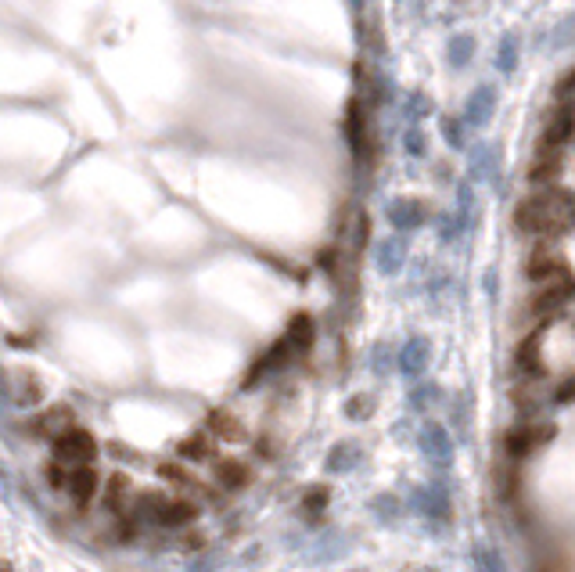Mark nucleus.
I'll return each instance as SVG.
<instances>
[{"mask_svg":"<svg viewBox=\"0 0 575 572\" xmlns=\"http://www.w3.org/2000/svg\"><path fill=\"white\" fill-rule=\"evenodd\" d=\"M101 504L105 511H112L116 519H123L130 508H134V483L126 471H112L109 483H105V494H101Z\"/></svg>","mask_w":575,"mask_h":572,"instance_id":"nucleus-5","label":"nucleus"},{"mask_svg":"<svg viewBox=\"0 0 575 572\" xmlns=\"http://www.w3.org/2000/svg\"><path fill=\"white\" fill-rule=\"evenodd\" d=\"M213 475H216V483H220L223 490H241V486L248 483V468H245L238 457H223V461H216Z\"/></svg>","mask_w":575,"mask_h":572,"instance_id":"nucleus-13","label":"nucleus"},{"mask_svg":"<svg viewBox=\"0 0 575 572\" xmlns=\"http://www.w3.org/2000/svg\"><path fill=\"white\" fill-rule=\"evenodd\" d=\"M195 519H198V504H190V501H166L155 522L166 526V529H180V526L195 522Z\"/></svg>","mask_w":575,"mask_h":572,"instance_id":"nucleus-11","label":"nucleus"},{"mask_svg":"<svg viewBox=\"0 0 575 572\" xmlns=\"http://www.w3.org/2000/svg\"><path fill=\"white\" fill-rule=\"evenodd\" d=\"M284 346L292 349V356L306 353L313 346V317L310 314H296L292 317V324H288V331H284Z\"/></svg>","mask_w":575,"mask_h":572,"instance_id":"nucleus-10","label":"nucleus"},{"mask_svg":"<svg viewBox=\"0 0 575 572\" xmlns=\"http://www.w3.org/2000/svg\"><path fill=\"white\" fill-rule=\"evenodd\" d=\"M557 173H561V155H536L529 166V180L536 187H550L557 180Z\"/></svg>","mask_w":575,"mask_h":572,"instance_id":"nucleus-14","label":"nucleus"},{"mask_svg":"<svg viewBox=\"0 0 575 572\" xmlns=\"http://www.w3.org/2000/svg\"><path fill=\"white\" fill-rule=\"evenodd\" d=\"M69 425H72V411H69L65 404H58V407L44 411V414L33 421V432H36V436H51V439H54V436H61Z\"/></svg>","mask_w":575,"mask_h":572,"instance_id":"nucleus-12","label":"nucleus"},{"mask_svg":"<svg viewBox=\"0 0 575 572\" xmlns=\"http://www.w3.org/2000/svg\"><path fill=\"white\" fill-rule=\"evenodd\" d=\"M554 436H557V429H554V425H518V429H511V432H507V450L518 457V454H529V450H536V446L550 443Z\"/></svg>","mask_w":575,"mask_h":572,"instance_id":"nucleus-7","label":"nucleus"},{"mask_svg":"<svg viewBox=\"0 0 575 572\" xmlns=\"http://www.w3.org/2000/svg\"><path fill=\"white\" fill-rule=\"evenodd\" d=\"M98 471H93V464H79V468H69L65 475V490L69 497L76 501V508H86L93 501V494H98Z\"/></svg>","mask_w":575,"mask_h":572,"instance_id":"nucleus-6","label":"nucleus"},{"mask_svg":"<svg viewBox=\"0 0 575 572\" xmlns=\"http://www.w3.org/2000/svg\"><path fill=\"white\" fill-rule=\"evenodd\" d=\"M209 454H213V443H209L202 432H198V436H187V439L180 443V457H183V461H206Z\"/></svg>","mask_w":575,"mask_h":572,"instance_id":"nucleus-17","label":"nucleus"},{"mask_svg":"<svg viewBox=\"0 0 575 572\" xmlns=\"http://www.w3.org/2000/svg\"><path fill=\"white\" fill-rule=\"evenodd\" d=\"M543 335H547V321L539 324V328H532L525 339H522V346H518V367H522V374H539V349H543Z\"/></svg>","mask_w":575,"mask_h":572,"instance_id":"nucleus-9","label":"nucleus"},{"mask_svg":"<svg viewBox=\"0 0 575 572\" xmlns=\"http://www.w3.org/2000/svg\"><path fill=\"white\" fill-rule=\"evenodd\" d=\"M575 299V277L571 274H564V277H554V281H543L539 289L532 292V299H529V310L536 314V317H554L561 306H568Z\"/></svg>","mask_w":575,"mask_h":572,"instance_id":"nucleus-3","label":"nucleus"},{"mask_svg":"<svg viewBox=\"0 0 575 572\" xmlns=\"http://www.w3.org/2000/svg\"><path fill=\"white\" fill-rule=\"evenodd\" d=\"M158 475H162L166 483H173V486H190V475H187L180 464H162Z\"/></svg>","mask_w":575,"mask_h":572,"instance_id":"nucleus-18","label":"nucleus"},{"mask_svg":"<svg viewBox=\"0 0 575 572\" xmlns=\"http://www.w3.org/2000/svg\"><path fill=\"white\" fill-rule=\"evenodd\" d=\"M514 227L522 234L539 238V241L564 238L575 227V195L561 184L539 187L536 195H529L514 206Z\"/></svg>","mask_w":575,"mask_h":572,"instance_id":"nucleus-1","label":"nucleus"},{"mask_svg":"<svg viewBox=\"0 0 575 572\" xmlns=\"http://www.w3.org/2000/svg\"><path fill=\"white\" fill-rule=\"evenodd\" d=\"M65 475H69V471H65V464H58V461H51V464H47V483H51V486H58V490H61V486H65Z\"/></svg>","mask_w":575,"mask_h":572,"instance_id":"nucleus-21","label":"nucleus"},{"mask_svg":"<svg viewBox=\"0 0 575 572\" xmlns=\"http://www.w3.org/2000/svg\"><path fill=\"white\" fill-rule=\"evenodd\" d=\"M571 134H575V105H564V102H561V105L550 112V119H547V127H543V134H539L536 155H561L564 144L571 141Z\"/></svg>","mask_w":575,"mask_h":572,"instance_id":"nucleus-4","label":"nucleus"},{"mask_svg":"<svg viewBox=\"0 0 575 572\" xmlns=\"http://www.w3.org/2000/svg\"><path fill=\"white\" fill-rule=\"evenodd\" d=\"M98 457V443L93 436L79 425H69L61 436H54V461L65 464V468H79V464H90Z\"/></svg>","mask_w":575,"mask_h":572,"instance_id":"nucleus-2","label":"nucleus"},{"mask_svg":"<svg viewBox=\"0 0 575 572\" xmlns=\"http://www.w3.org/2000/svg\"><path fill=\"white\" fill-rule=\"evenodd\" d=\"M209 429H213L220 439H227V443H238V439L245 436V429L238 425V418L227 414V411H213V414H209Z\"/></svg>","mask_w":575,"mask_h":572,"instance_id":"nucleus-16","label":"nucleus"},{"mask_svg":"<svg viewBox=\"0 0 575 572\" xmlns=\"http://www.w3.org/2000/svg\"><path fill=\"white\" fill-rule=\"evenodd\" d=\"M568 274V266H564V259L543 241V249H536L532 256H529V277L536 281V284H543V281H554V277H564Z\"/></svg>","mask_w":575,"mask_h":572,"instance_id":"nucleus-8","label":"nucleus"},{"mask_svg":"<svg viewBox=\"0 0 575 572\" xmlns=\"http://www.w3.org/2000/svg\"><path fill=\"white\" fill-rule=\"evenodd\" d=\"M303 504H306V511H324V504H328V490H324V486H317V490H310Z\"/></svg>","mask_w":575,"mask_h":572,"instance_id":"nucleus-20","label":"nucleus"},{"mask_svg":"<svg viewBox=\"0 0 575 572\" xmlns=\"http://www.w3.org/2000/svg\"><path fill=\"white\" fill-rule=\"evenodd\" d=\"M166 501H169V497H166L162 490H144V494H134V515H137V519H151V522H155Z\"/></svg>","mask_w":575,"mask_h":572,"instance_id":"nucleus-15","label":"nucleus"},{"mask_svg":"<svg viewBox=\"0 0 575 572\" xmlns=\"http://www.w3.org/2000/svg\"><path fill=\"white\" fill-rule=\"evenodd\" d=\"M571 98H575V69L561 79V86H557V102H564V105H571Z\"/></svg>","mask_w":575,"mask_h":572,"instance_id":"nucleus-19","label":"nucleus"},{"mask_svg":"<svg viewBox=\"0 0 575 572\" xmlns=\"http://www.w3.org/2000/svg\"><path fill=\"white\" fill-rule=\"evenodd\" d=\"M554 400H557V404H571V400H575V378H571V381H564Z\"/></svg>","mask_w":575,"mask_h":572,"instance_id":"nucleus-22","label":"nucleus"}]
</instances>
